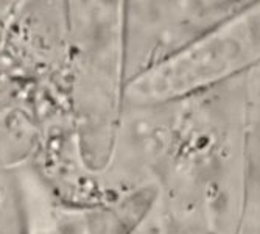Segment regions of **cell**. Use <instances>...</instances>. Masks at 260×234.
Segmentation results:
<instances>
[{
  "instance_id": "6da1fadb",
  "label": "cell",
  "mask_w": 260,
  "mask_h": 234,
  "mask_svg": "<svg viewBox=\"0 0 260 234\" xmlns=\"http://www.w3.org/2000/svg\"><path fill=\"white\" fill-rule=\"evenodd\" d=\"M260 67V2H245L193 44L125 84L128 108L184 102Z\"/></svg>"
},
{
  "instance_id": "7a4b0ae2",
  "label": "cell",
  "mask_w": 260,
  "mask_h": 234,
  "mask_svg": "<svg viewBox=\"0 0 260 234\" xmlns=\"http://www.w3.org/2000/svg\"><path fill=\"white\" fill-rule=\"evenodd\" d=\"M243 4L237 0L134 4L129 78L179 53Z\"/></svg>"
}]
</instances>
